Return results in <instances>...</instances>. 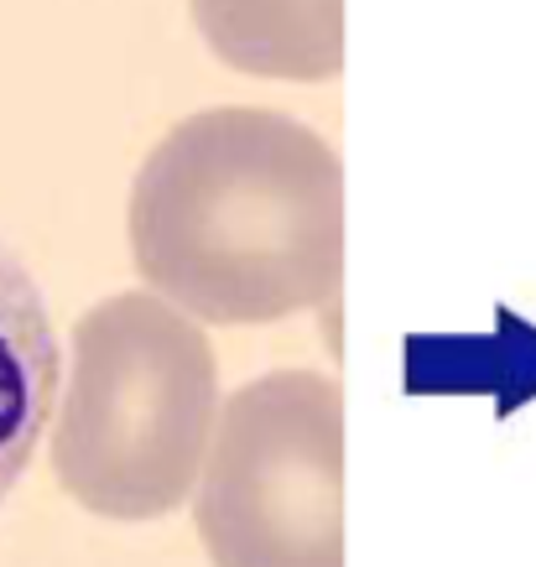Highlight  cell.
I'll list each match as a JSON object with an SVG mask.
<instances>
[{
    "label": "cell",
    "instance_id": "3",
    "mask_svg": "<svg viewBox=\"0 0 536 567\" xmlns=\"http://www.w3.org/2000/svg\"><path fill=\"white\" fill-rule=\"evenodd\" d=\"M214 567H344V391L271 370L219 401L198 474Z\"/></svg>",
    "mask_w": 536,
    "mask_h": 567
},
{
    "label": "cell",
    "instance_id": "1",
    "mask_svg": "<svg viewBox=\"0 0 536 567\" xmlns=\"http://www.w3.org/2000/svg\"><path fill=\"white\" fill-rule=\"evenodd\" d=\"M146 292L193 323H281L344 276V167L312 125L214 104L177 121L131 183Z\"/></svg>",
    "mask_w": 536,
    "mask_h": 567
},
{
    "label": "cell",
    "instance_id": "4",
    "mask_svg": "<svg viewBox=\"0 0 536 567\" xmlns=\"http://www.w3.org/2000/svg\"><path fill=\"white\" fill-rule=\"evenodd\" d=\"M214 58L256 79L329 84L344 69V0H188Z\"/></svg>",
    "mask_w": 536,
    "mask_h": 567
},
{
    "label": "cell",
    "instance_id": "5",
    "mask_svg": "<svg viewBox=\"0 0 536 567\" xmlns=\"http://www.w3.org/2000/svg\"><path fill=\"white\" fill-rule=\"evenodd\" d=\"M63 354L32 271L0 245V499L27 474L58 406Z\"/></svg>",
    "mask_w": 536,
    "mask_h": 567
},
{
    "label": "cell",
    "instance_id": "2",
    "mask_svg": "<svg viewBox=\"0 0 536 567\" xmlns=\"http://www.w3.org/2000/svg\"><path fill=\"white\" fill-rule=\"evenodd\" d=\"M219 416L208 333L156 292H115L73 323L52 474L104 520H156L198 489Z\"/></svg>",
    "mask_w": 536,
    "mask_h": 567
}]
</instances>
